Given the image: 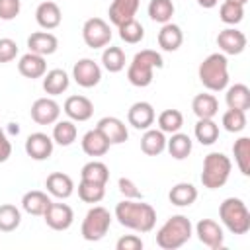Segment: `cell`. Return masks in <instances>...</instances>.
Listing matches in <instances>:
<instances>
[{
	"label": "cell",
	"mask_w": 250,
	"mask_h": 250,
	"mask_svg": "<svg viewBox=\"0 0 250 250\" xmlns=\"http://www.w3.org/2000/svg\"><path fill=\"white\" fill-rule=\"evenodd\" d=\"M117 29H119L121 41L129 43V45H137V43H141L143 37H145V27H143V23H139L135 18L129 20V21H125V23H121Z\"/></svg>",
	"instance_id": "41"
},
{
	"label": "cell",
	"mask_w": 250,
	"mask_h": 250,
	"mask_svg": "<svg viewBox=\"0 0 250 250\" xmlns=\"http://www.w3.org/2000/svg\"><path fill=\"white\" fill-rule=\"evenodd\" d=\"M168 199L172 205L176 207H189L195 199H197V188L193 184H188V182H180L176 184L170 193H168Z\"/></svg>",
	"instance_id": "30"
},
{
	"label": "cell",
	"mask_w": 250,
	"mask_h": 250,
	"mask_svg": "<svg viewBox=\"0 0 250 250\" xmlns=\"http://www.w3.org/2000/svg\"><path fill=\"white\" fill-rule=\"evenodd\" d=\"M141 150L146 156H158L166 150V137L160 129H146L141 137Z\"/></svg>",
	"instance_id": "28"
},
{
	"label": "cell",
	"mask_w": 250,
	"mask_h": 250,
	"mask_svg": "<svg viewBox=\"0 0 250 250\" xmlns=\"http://www.w3.org/2000/svg\"><path fill=\"white\" fill-rule=\"evenodd\" d=\"M217 45L223 51V55H240L246 49V35L236 27H227L219 31Z\"/></svg>",
	"instance_id": "16"
},
{
	"label": "cell",
	"mask_w": 250,
	"mask_h": 250,
	"mask_svg": "<svg viewBox=\"0 0 250 250\" xmlns=\"http://www.w3.org/2000/svg\"><path fill=\"white\" fill-rule=\"evenodd\" d=\"M117 186H119V191H121V195L125 199H143L141 189L137 188V184L131 178H119Z\"/></svg>",
	"instance_id": "45"
},
{
	"label": "cell",
	"mask_w": 250,
	"mask_h": 250,
	"mask_svg": "<svg viewBox=\"0 0 250 250\" xmlns=\"http://www.w3.org/2000/svg\"><path fill=\"white\" fill-rule=\"evenodd\" d=\"M109 227H111V213L102 205H94L86 213V217L82 221V227H80V232H82L84 240L98 242L107 234Z\"/></svg>",
	"instance_id": "7"
},
{
	"label": "cell",
	"mask_w": 250,
	"mask_h": 250,
	"mask_svg": "<svg viewBox=\"0 0 250 250\" xmlns=\"http://www.w3.org/2000/svg\"><path fill=\"white\" fill-rule=\"evenodd\" d=\"M223 127L229 133H240L246 127V111L238 109H227L223 113Z\"/></svg>",
	"instance_id": "43"
},
{
	"label": "cell",
	"mask_w": 250,
	"mask_h": 250,
	"mask_svg": "<svg viewBox=\"0 0 250 250\" xmlns=\"http://www.w3.org/2000/svg\"><path fill=\"white\" fill-rule=\"evenodd\" d=\"M201 84L209 92H221L229 86V61L223 53H211L205 57L197 68Z\"/></svg>",
	"instance_id": "3"
},
{
	"label": "cell",
	"mask_w": 250,
	"mask_h": 250,
	"mask_svg": "<svg viewBox=\"0 0 250 250\" xmlns=\"http://www.w3.org/2000/svg\"><path fill=\"white\" fill-rule=\"evenodd\" d=\"M115 219L121 227L135 232H150L156 225V211L150 203L137 199H123L115 205Z\"/></svg>",
	"instance_id": "1"
},
{
	"label": "cell",
	"mask_w": 250,
	"mask_h": 250,
	"mask_svg": "<svg viewBox=\"0 0 250 250\" xmlns=\"http://www.w3.org/2000/svg\"><path fill=\"white\" fill-rule=\"evenodd\" d=\"M12 154V143L4 131H0V162H6Z\"/></svg>",
	"instance_id": "48"
},
{
	"label": "cell",
	"mask_w": 250,
	"mask_h": 250,
	"mask_svg": "<svg viewBox=\"0 0 250 250\" xmlns=\"http://www.w3.org/2000/svg\"><path fill=\"white\" fill-rule=\"evenodd\" d=\"M156 123H158V129L162 133H178L184 125V115L180 109H164L160 111V115L156 117Z\"/></svg>",
	"instance_id": "35"
},
{
	"label": "cell",
	"mask_w": 250,
	"mask_h": 250,
	"mask_svg": "<svg viewBox=\"0 0 250 250\" xmlns=\"http://www.w3.org/2000/svg\"><path fill=\"white\" fill-rule=\"evenodd\" d=\"M193 135L201 145H213L219 139V125L213 119H197L193 127Z\"/></svg>",
	"instance_id": "36"
},
{
	"label": "cell",
	"mask_w": 250,
	"mask_h": 250,
	"mask_svg": "<svg viewBox=\"0 0 250 250\" xmlns=\"http://www.w3.org/2000/svg\"><path fill=\"white\" fill-rule=\"evenodd\" d=\"M62 111L68 115L70 121H88L94 115V104L86 96H68L62 104Z\"/></svg>",
	"instance_id": "13"
},
{
	"label": "cell",
	"mask_w": 250,
	"mask_h": 250,
	"mask_svg": "<svg viewBox=\"0 0 250 250\" xmlns=\"http://www.w3.org/2000/svg\"><path fill=\"white\" fill-rule=\"evenodd\" d=\"M29 113H31V119L37 125H53V123L59 121L61 105L53 98H37L31 104Z\"/></svg>",
	"instance_id": "12"
},
{
	"label": "cell",
	"mask_w": 250,
	"mask_h": 250,
	"mask_svg": "<svg viewBox=\"0 0 250 250\" xmlns=\"http://www.w3.org/2000/svg\"><path fill=\"white\" fill-rule=\"evenodd\" d=\"M53 146H55V141L47 133L37 131L25 139V152L33 160H47L53 154Z\"/></svg>",
	"instance_id": "15"
},
{
	"label": "cell",
	"mask_w": 250,
	"mask_h": 250,
	"mask_svg": "<svg viewBox=\"0 0 250 250\" xmlns=\"http://www.w3.org/2000/svg\"><path fill=\"white\" fill-rule=\"evenodd\" d=\"M78 197L84 203H100L105 197V186L80 180V184H78Z\"/></svg>",
	"instance_id": "40"
},
{
	"label": "cell",
	"mask_w": 250,
	"mask_h": 250,
	"mask_svg": "<svg viewBox=\"0 0 250 250\" xmlns=\"http://www.w3.org/2000/svg\"><path fill=\"white\" fill-rule=\"evenodd\" d=\"M49 203H51V197L45 191H39V189L25 191L23 197H21L23 211L29 213V215H35V217H43V213L47 211Z\"/></svg>",
	"instance_id": "25"
},
{
	"label": "cell",
	"mask_w": 250,
	"mask_h": 250,
	"mask_svg": "<svg viewBox=\"0 0 250 250\" xmlns=\"http://www.w3.org/2000/svg\"><path fill=\"white\" fill-rule=\"evenodd\" d=\"M154 119H156V113H154L152 104H148V102H135L129 107V111H127L129 125L135 127V129H139V131L150 129L152 123H154Z\"/></svg>",
	"instance_id": "14"
},
{
	"label": "cell",
	"mask_w": 250,
	"mask_h": 250,
	"mask_svg": "<svg viewBox=\"0 0 250 250\" xmlns=\"http://www.w3.org/2000/svg\"><path fill=\"white\" fill-rule=\"evenodd\" d=\"M193 234V225L186 215H172L158 230H156V244L162 250H176L184 246Z\"/></svg>",
	"instance_id": "4"
},
{
	"label": "cell",
	"mask_w": 250,
	"mask_h": 250,
	"mask_svg": "<svg viewBox=\"0 0 250 250\" xmlns=\"http://www.w3.org/2000/svg\"><path fill=\"white\" fill-rule=\"evenodd\" d=\"M191 139H189V135H186V133H172V137L170 139H166V150L170 152V156L172 158H176V160H184V158H188L189 154H191Z\"/></svg>",
	"instance_id": "31"
},
{
	"label": "cell",
	"mask_w": 250,
	"mask_h": 250,
	"mask_svg": "<svg viewBox=\"0 0 250 250\" xmlns=\"http://www.w3.org/2000/svg\"><path fill=\"white\" fill-rule=\"evenodd\" d=\"M18 57V43L10 37H0V62H12Z\"/></svg>",
	"instance_id": "44"
},
{
	"label": "cell",
	"mask_w": 250,
	"mask_h": 250,
	"mask_svg": "<svg viewBox=\"0 0 250 250\" xmlns=\"http://www.w3.org/2000/svg\"><path fill=\"white\" fill-rule=\"evenodd\" d=\"M197 4L201 8H215L219 4V0H197Z\"/></svg>",
	"instance_id": "49"
},
{
	"label": "cell",
	"mask_w": 250,
	"mask_h": 250,
	"mask_svg": "<svg viewBox=\"0 0 250 250\" xmlns=\"http://www.w3.org/2000/svg\"><path fill=\"white\" fill-rule=\"evenodd\" d=\"M18 70L23 78H41L45 72H47V62H45V57L41 55H35V53H25L20 57L18 61Z\"/></svg>",
	"instance_id": "21"
},
{
	"label": "cell",
	"mask_w": 250,
	"mask_h": 250,
	"mask_svg": "<svg viewBox=\"0 0 250 250\" xmlns=\"http://www.w3.org/2000/svg\"><path fill=\"white\" fill-rule=\"evenodd\" d=\"M45 188L47 191L53 195V197H59V199H66L72 195L74 191V182L68 174L64 172H53L47 176L45 180Z\"/></svg>",
	"instance_id": "22"
},
{
	"label": "cell",
	"mask_w": 250,
	"mask_h": 250,
	"mask_svg": "<svg viewBox=\"0 0 250 250\" xmlns=\"http://www.w3.org/2000/svg\"><path fill=\"white\" fill-rule=\"evenodd\" d=\"M225 102L229 109H238V111H248L250 109V88L246 84H234L227 88Z\"/></svg>",
	"instance_id": "27"
},
{
	"label": "cell",
	"mask_w": 250,
	"mask_h": 250,
	"mask_svg": "<svg viewBox=\"0 0 250 250\" xmlns=\"http://www.w3.org/2000/svg\"><path fill=\"white\" fill-rule=\"evenodd\" d=\"M143 246L145 244H143L141 236H137V234H125L115 242L117 250H143Z\"/></svg>",
	"instance_id": "47"
},
{
	"label": "cell",
	"mask_w": 250,
	"mask_h": 250,
	"mask_svg": "<svg viewBox=\"0 0 250 250\" xmlns=\"http://www.w3.org/2000/svg\"><path fill=\"white\" fill-rule=\"evenodd\" d=\"M176 8L172 0H150L148 2V16L156 23H168L174 16Z\"/></svg>",
	"instance_id": "38"
},
{
	"label": "cell",
	"mask_w": 250,
	"mask_h": 250,
	"mask_svg": "<svg viewBox=\"0 0 250 250\" xmlns=\"http://www.w3.org/2000/svg\"><path fill=\"white\" fill-rule=\"evenodd\" d=\"M78 137V129L74 125V121L70 119H62V121H57L55 127H53V141L61 146H70Z\"/></svg>",
	"instance_id": "33"
},
{
	"label": "cell",
	"mask_w": 250,
	"mask_h": 250,
	"mask_svg": "<svg viewBox=\"0 0 250 250\" xmlns=\"http://www.w3.org/2000/svg\"><path fill=\"white\" fill-rule=\"evenodd\" d=\"M80 145H82V150L88 156H104L109 150V146H111V143L105 139V135L98 127L96 129H90L88 133H84Z\"/></svg>",
	"instance_id": "23"
},
{
	"label": "cell",
	"mask_w": 250,
	"mask_h": 250,
	"mask_svg": "<svg viewBox=\"0 0 250 250\" xmlns=\"http://www.w3.org/2000/svg\"><path fill=\"white\" fill-rule=\"evenodd\" d=\"M139 4H141V0H113L109 4V10H107L109 21L119 27L121 23L133 20L137 10H139Z\"/></svg>",
	"instance_id": "20"
},
{
	"label": "cell",
	"mask_w": 250,
	"mask_h": 250,
	"mask_svg": "<svg viewBox=\"0 0 250 250\" xmlns=\"http://www.w3.org/2000/svg\"><path fill=\"white\" fill-rule=\"evenodd\" d=\"M191 109L197 119H213L219 113V102L213 94H197L191 100Z\"/></svg>",
	"instance_id": "29"
},
{
	"label": "cell",
	"mask_w": 250,
	"mask_h": 250,
	"mask_svg": "<svg viewBox=\"0 0 250 250\" xmlns=\"http://www.w3.org/2000/svg\"><path fill=\"white\" fill-rule=\"evenodd\" d=\"M162 66L164 61L160 53L152 49H143L131 61L127 68V80L137 88H146L154 78V68H162Z\"/></svg>",
	"instance_id": "2"
},
{
	"label": "cell",
	"mask_w": 250,
	"mask_h": 250,
	"mask_svg": "<svg viewBox=\"0 0 250 250\" xmlns=\"http://www.w3.org/2000/svg\"><path fill=\"white\" fill-rule=\"evenodd\" d=\"M184 43V33H182V27L168 21V23H162L160 31H158V47L162 51H178Z\"/></svg>",
	"instance_id": "24"
},
{
	"label": "cell",
	"mask_w": 250,
	"mask_h": 250,
	"mask_svg": "<svg viewBox=\"0 0 250 250\" xmlns=\"http://www.w3.org/2000/svg\"><path fill=\"white\" fill-rule=\"evenodd\" d=\"M21 10V0H0V20L10 21Z\"/></svg>",
	"instance_id": "46"
},
{
	"label": "cell",
	"mask_w": 250,
	"mask_h": 250,
	"mask_svg": "<svg viewBox=\"0 0 250 250\" xmlns=\"http://www.w3.org/2000/svg\"><path fill=\"white\" fill-rule=\"evenodd\" d=\"M227 2H234V4H240V6H244L248 0H227Z\"/></svg>",
	"instance_id": "50"
},
{
	"label": "cell",
	"mask_w": 250,
	"mask_h": 250,
	"mask_svg": "<svg viewBox=\"0 0 250 250\" xmlns=\"http://www.w3.org/2000/svg\"><path fill=\"white\" fill-rule=\"evenodd\" d=\"M43 219H45L49 229H53V230H66V229H70V225L74 221V211L66 203L51 201L47 211L43 213Z\"/></svg>",
	"instance_id": "10"
},
{
	"label": "cell",
	"mask_w": 250,
	"mask_h": 250,
	"mask_svg": "<svg viewBox=\"0 0 250 250\" xmlns=\"http://www.w3.org/2000/svg\"><path fill=\"white\" fill-rule=\"evenodd\" d=\"M219 217L232 234H246L250 230V211L238 197H227L219 207Z\"/></svg>",
	"instance_id": "6"
},
{
	"label": "cell",
	"mask_w": 250,
	"mask_h": 250,
	"mask_svg": "<svg viewBox=\"0 0 250 250\" xmlns=\"http://www.w3.org/2000/svg\"><path fill=\"white\" fill-rule=\"evenodd\" d=\"M27 47L29 53L41 55V57H49L57 51L59 47V39L51 33V31H35L27 37Z\"/></svg>",
	"instance_id": "19"
},
{
	"label": "cell",
	"mask_w": 250,
	"mask_h": 250,
	"mask_svg": "<svg viewBox=\"0 0 250 250\" xmlns=\"http://www.w3.org/2000/svg\"><path fill=\"white\" fill-rule=\"evenodd\" d=\"M21 225V213L16 205L4 203L0 205V230L2 232H14Z\"/></svg>",
	"instance_id": "39"
},
{
	"label": "cell",
	"mask_w": 250,
	"mask_h": 250,
	"mask_svg": "<svg viewBox=\"0 0 250 250\" xmlns=\"http://www.w3.org/2000/svg\"><path fill=\"white\" fill-rule=\"evenodd\" d=\"M68 84H70V78L62 68H53L43 74V90L49 96H59L66 92Z\"/></svg>",
	"instance_id": "26"
},
{
	"label": "cell",
	"mask_w": 250,
	"mask_h": 250,
	"mask_svg": "<svg viewBox=\"0 0 250 250\" xmlns=\"http://www.w3.org/2000/svg\"><path fill=\"white\" fill-rule=\"evenodd\" d=\"M219 18H221L223 23L236 25V23H240L242 18H244V6L225 0V2L221 4V8H219Z\"/></svg>",
	"instance_id": "42"
},
{
	"label": "cell",
	"mask_w": 250,
	"mask_h": 250,
	"mask_svg": "<svg viewBox=\"0 0 250 250\" xmlns=\"http://www.w3.org/2000/svg\"><path fill=\"white\" fill-rule=\"evenodd\" d=\"M96 127L105 135V139H107L111 145H121V143H125L127 137H129L127 125H125L119 117H113V115L102 117Z\"/></svg>",
	"instance_id": "17"
},
{
	"label": "cell",
	"mask_w": 250,
	"mask_h": 250,
	"mask_svg": "<svg viewBox=\"0 0 250 250\" xmlns=\"http://www.w3.org/2000/svg\"><path fill=\"white\" fill-rule=\"evenodd\" d=\"M232 154H234L238 170L244 176H250V139L248 137L236 139L232 145Z\"/></svg>",
	"instance_id": "37"
},
{
	"label": "cell",
	"mask_w": 250,
	"mask_h": 250,
	"mask_svg": "<svg viewBox=\"0 0 250 250\" xmlns=\"http://www.w3.org/2000/svg\"><path fill=\"white\" fill-rule=\"evenodd\" d=\"M80 180L105 186L107 180H109V168H107L104 162H100V160H90V162H86V164L82 166V170H80Z\"/></svg>",
	"instance_id": "32"
},
{
	"label": "cell",
	"mask_w": 250,
	"mask_h": 250,
	"mask_svg": "<svg viewBox=\"0 0 250 250\" xmlns=\"http://www.w3.org/2000/svg\"><path fill=\"white\" fill-rule=\"evenodd\" d=\"M102 64L107 72H121L125 68V53L121 47L109 45L102 53Z\"/></svg>",
	"instance_id": "34"
},
{
	"label": "cell",
	"mask_w": 250,
	"mask_h": 250,
	"mask_svg": "<svg viewBox=\"0 0 250 250\" xmlns=\"http://www.w3.org/2000/svg\"><path fill=\"white\" fill-rule=\"evenodd\" d=\"M35 20H37L39 27H43V29H47V31L59 27L61 21H62V14H61L59 4L53 2V0L41 2V4L37 6V10H35Z\"/></svg>",
	"instance_id": "18"
},
{
	"label": "cell",
	"mask_w": 250,
	"mask_h": 250,
	"mask_svg": "<svg viewBox=\"0 0 250 250\" xmlns=\"http://www.w3.org/2000/svg\"><path fill=\"white\" fill-rule=\"evenodd\" d=\"M232 170V162L223 152H209L203 158V170H201V184L207 189H219L227 184Z\"/></svg>",
	"instance_id": "5"
},
{
	"label": "cell",
	"mask_w": 250,
	"mask_h": 250,
	"mask_svg": "<svg viewBox=\"0 0 250 250\" xmlns=\"http://www.w3.org/2000/svg\"><path fill=\"white\" fill-rule=\"evenodd\" d=\"M82 39L90 49L107 47L111 41V27L102 18H90L82 25Z\"/></svg>",
	"instance_id": "8"
},
{
	"label": "cell",
	"mask_w": 250,
	"mask_h": 250,
	"mask_svg": "<svg viewBox=\"0 0 250 250\" xmlns=\"http://www.w3.org/2000/svg\"><path fill=\"white\" fill-rule=\"evenodd\" d=\"M72 78L82 88H94L102 80V68L94 59H78L72 66Z\"/></svg>",
	"instance_id": "9"
},
{
	"label": "cell",
	"mask_w": 250,
	"mask_h": 250,
	"mask_svg": "<svg viewBox=\"0 0 250 250\" xmlns=\"http://www.w3.org/2000/svg\"><path fill=\"white\" fill-rule=\"evenodd\" d=\"M195 234L199 238L201 244H205L211 250H219L225 244V234H223V227L213 221V219H201L195 225Z\"/></svg>",
	"instance_id": "11"
}]
</instances>
